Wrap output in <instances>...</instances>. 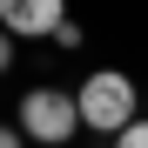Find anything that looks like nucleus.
I'll return each mask as SVG.
<instances>
[{"label":"nucleus","instance_id":"f257e3e1","mask_svg":"<svg viewBox=\"0 0 148 148\" xmlns=\"http://www.w3.org/2000/svg\"><path fill=\"white\" fill-rule=\"evenodd\" d=\"M74 108H81V128H94V135H128L135 128V81L128 74H114V67H101V74H88L81 88H74Z\"/></svg>","mask_w":148,"mask_h":148},{"label":"nucleus","instance_id":"f03ea898","mask_svg":"<svg viewBox=\"0 0 148 148\" xmlns=\"http://www.w3.org/2000/svg\"><path fill=\"white\" fill-rule=\"evenodd\" d=\"M74 128H81V108H74V94H61V88H27V94H20V135H27V141L61 148Z\"/></svg>","mask_w":148,"mask_h":148},{"label":"nucleus","instance_id":"7ed1b4c3","mask_svg":"<svg viewBox=\"0 0 148 148\" xmlns=\"http://www.w3.org/2000/svg\"><path fill=\"white\" fill-rule=\"evenodd\" d=\"M0 27L7 34H61L67 14H61V0H7L0 7Z\"/></svg>","mask_w":148,"mask_h":148},{"label":"nucleus","instance_id":"20e7f679","mask_svg":"<svg viewBox=\"0 0 148 148\" xmlns=\"http://www.w3.org/2000/svg\"><path fill=\"white\" fill-rule=\"evenodd\" d=\"M114 148H148V114L135 121V128H128V135H114Z\"/></svg>","mask_w":148,"mask_h":148},{"label":"nucleus","instance_id":"39448f33","mask_svg":"<svg viewBox=\"0 0 148 148\" xmlns=\"http://www.w3.org/2000/svg\"><path fill=\"white\" fill-rule=\"evenodd\" d=\"M7 67H14V34L0 27V74H7Z\"/></svg>","mask_w":148,"mask_h":148},{"label":"nucleus","instance_id":"423d86ee","mask_svg":"<svg viewBox=\"0 0 148 148\" xmlns=\"http://www.w3.org/2000/svg\"><path fill=\"white\" fill-rule=\"evenodd\" d=\"M0 148H20V128H0Z\"/></svg>","mask_w":148,"mask_h":148}]
</instances>
